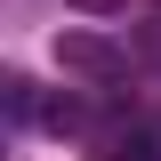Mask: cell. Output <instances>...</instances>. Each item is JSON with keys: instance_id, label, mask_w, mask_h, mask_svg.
I'll return each instance as SVG.
<instances>
[{"instance_id": "obj_1", "label": "cell", "mask_w": 161, "mask_h": 161, "mask_svg": "<svg viewBox=\"0 0 161 161\" xmlns=\"http://www.w3.org/2000/svg\"><path fill=\"white\" fill-rule=\"evenodd\" d=\"M57 64H64V73H89V80H121V73H129L121 48H105V40H89V32H64L57 40Z\"/></svg>"}, {"instance_id": "obj_2", "label": "cell", "mask_w": 161, "mask_h": 161, "mask_svg": "<svg viewBox=\"0 0 161 161\" xmlns=\"http://www.w3.org/2000/svg\"><path fill=\"white\" fill-rule=\"evenodd\" d=\"M32 121H40V129H57V137H89V105L64 97V89H57V97H32Z\"/></svg>"}, {"instance_id": "obj_3", "label": "cell", "mask_w": 161, "mask_h": 161, "mask_svg": "<svg viewBox=\"0 0 161 161\" xmlns=\"http://www.w3.org/2000/svg\"><path fill=\"white\" fill-rule=\"evenodd\" d=\"M73 8H89V16H113V8H121V0H73Z\"/></svg>"}]
</instances>
